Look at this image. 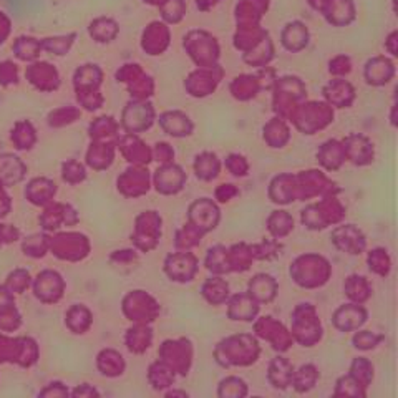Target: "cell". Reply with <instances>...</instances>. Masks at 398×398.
Wrapping results in <instances>:
<instances>
[{
    "label": "cell",
    "mask_w": 398,
    "mask_h": 398,
    "mask_svg": "<svg viewBox=\"0 0 398 398\" xmlns=\"http://www.w3.org/2000/svg\"><path fill=\"white\" fill-rule=\"evenodd\" d=\"M260 354L259 342L253 336L241 333L221 340L214 350V359L223 367H246L254 364Z\"/></svg>",
    "instance_id": "obj_1"
},
{
    "label": "cell",
    "mask_w": 398,
    "mask_h": 398,
    "mask_svg": "<svg viewBox=\"0 0 398 398\" xmlns=\"http://www.w3.org/2000/svg\"><path fill=\"white\" fill-rule=\"evenodd\" d=\"M291 276L297 286L314 289V287L324 286L329 281L331 264L326 258L317 254L299 256L294 260V264H291Z\"/></svg>",
    "instance_id": "obj_2"
},
{
    "label": "cell",
    "mask_w": 398,
    "mask_h": 398,
    "mask_svg": "<svg viewBox=\"0 0 398 398\" xmlns=\"http://www.w3.org/2000/svg\"><path fill=\"white\" fill-rule=\"evenodd\" d=\"M291 336L304 347H314L322 338V326L312 304H299L292 315Z\"/></svg>",
    "instance_id": "obj_3"
},
{
    "label": "cell",
    "mask_w": 398,
    "mask_h": 398,
    "mask_svg": "<svg viewBox=\"0 0 398 398\" xmlns=\"http://www.w3.org/2000/svg\"><path fill=\"white\" fill-rule=\"evenodd\" d=\"M336 211H344V208H342V204L336 199V196H327V198L320 201L319 204L309 206L307 209L302 211V223H304V226H307L309 230H326L331 224H336L344 218L340 216V214H333Z\"/></svg>",
    "instance_id": "obj_4"
},
{
    "label": "cell",
    "mask_w": 398,
    "mask_h": 398,
    "mask_svg": "<svg viewBox=\"0 0 398 398\" xmlns=\"http://www.w3.org/2000/svg\"><path fill=\"white\" fill-rule=\"evenodd\" d=\"M161 362L168 365L180 375H187L193 360V347L187 338H180V340H166L159 350Z\"/></svg>",
    "instance_id": "obj_5"
},
{
    "label": "cell",
    "mask_w": 398,
    "mask_h": 398,
    "mask_svg": "<svg viewBox=\"0 0 398 398\" xmlns=\"http://www.w3.org/2000/svg\"><path fill=\"white\" fill-rule=\"evenodd\" d=\"M254 331L259 337L265 338L267 342H271L272 349L277 352H286L289 350V347L294 338L287 331L286 327L282 326L281 322L274 320L271 315H265V317H260L258 322L254 324Z\"/></svg>",
    "instance_id": "obj_6"
},
{
    "label": "cell",
    "mask_w": 398,
    "mask_h": 398,
    "mask_svg": "<svg viewBox=\"0 0 398 398\" xmlns=\"http://www.w3.org/2000/svg\"><path fill=\"white\" fill-rule=\"evenodd\" d=\"M196 269H198V259L190 251L169 254L164 260V272L171 281L176 282H190L193 281Z\"/></svg>",
    "instance_id": "obj_7"
},
{
    "label": "cell",
    "mask_w": 398,
    "mask_h": 398,
    "mask_svg": "<svg viewBox=\"0 0 398 398\" xmlns=\"http://www.w3.org/2000/svg\"><path fill=\"white\" fill-rule=\"evenodd\" d=\"M219 218H221V214H219L218 206L208 198L194 201V203L190 206V211H187L190 224H193L196 230H199L203 234L216 230Z\"/></svg>",
    "instance_id": "obj_8"
},
{
    "label": "cell",
    "mask_w": 398,
    "mask_h": 398,
    "mask_svg": "<svg viewBox=\"0 0 398 398\" xmlns=\"http://www.w3.org/2000/svg\"><path fill=\"white\" fill-rule=\"evenodd\" d=\"M331 239L338 251L354 256L362 253L365 246H367L364 232L359 227H355L354 224H345V226L336 227Z\"/></svg>",
    "instance_id": "obj_9"
},
{
    "label": "cell",
    "mask_w": 398,
    "mask_h": 398,
    "mask_svg": "<svg viewBox=\"0 0 398 398\" xmlns=\"http://www.w3.org/2000/svg\"><path fill=\"white\" fill-rule=\"evenodd\" d=\"M367 309L362 307V304H344L338 307L333 314V326L340 332H352L359 331L360 327L367 322Z\"/></svg>",
    "instance_id": "obj_10"
},
{
    "label": "cell",
    "mask_w": 398,
    "mask_h": 398,
    "mask_svg": "<svg viewBox=\"0 0 398 398\" xmlns=\"http://www.w3.org/2000/svg\"><path fill=\"white\" fill-rule=\"evenodd\" d=\"M186 175L183 169L176 164H163L154 175V185H157V191L161 194H176L183 190L185 185Z\"/></svg>",
    "instance_id": "obj_11"
},
{
    "label": "cell",
    "mask_w": 398,
    "mask_h": 398,
    "mask_svg": "<svg viewBox=\"0 0 398 398\" xmlns=\"http://www.w3.org/2000/svg\"><path fill=\"white\" fill-rule=\"evenodd\" d=\"M258 314H259V304L248 294V292H244V294H236L230 299L227 315H230L231 320L253 322Z\"/></svg>",
    "instance_id": "obj_12"
},
{
    "label": "cell",
    "mask_w": 398,
    "mask_h": 398,
    "mask_svg": "<svg viewBox=\"0 0 398 398\" xmlns=\"http://www.w3.org/2000/svg\"><path fill=\"white\" fill-rule=\"evenodd\" d=\"M248 294L258 302V304H267L274 300L277 294V282L276 279L269 274H258L249 281Z\"/></svg>",
    "instance_id": "obj_13"
},
{
    "label": "cell",
    "mask_w": 398,
    "mask_h": 398,
    "mask_svg": "<svg viewBox=\"0 0 398 398\" xmlns=\"http://www.w3.org/2000/svg\"><path fill=\"white\" fill-rule=\"evenodd\" d=\"M345 158L349 157L352 163L355 164H369L373 159V146L364 136H350L344 141Z\"/></svg>",
    "instance_id": "obj_14"
},
{
    "label": "cell",
    "mask_w": 398,
    "mask_h": 398,
    "mask_svg": "<svg viewBox=\"0 0 398 398\" xmlns=\"http://www.w3.org/2000/svg\"><path fill=\"white\" fill-rule=\"evenodd\" d=\"M141 224L138 221V232L145 237V251H151L157 248L159 237H161V218L158 216L157 211H146L140 216Z\"/></svg>",
    "instance_id": "obj_15"
},
{
    "label": "cell",
    "mask_w": 398,
    "mask_h": 398,
    "mask_svg": "<svg viewBox=\"0 0 398 398\" xmlns=\"http://www.w3.org/2000/svg\"><path fill=\"white\" fill-rule=\"evenodd\" d=\"M292 375H294V365H292L286 357H276L271 365H269L267 380L271 382L274 388L286 390L287 387H291Z\"/></svg>",
    "instance_id": "obj_16"
},
{
    "label": "cell",
    "mask_w": 398,
    "mask_h": 398,
    "mask_svg": "<svg viewBox=\"0 0 398 398\" xmlns=\"http://www.w3.org/2000/svg\"><path fill=\"white\" fill-rule=\"evenodd\" d=\"M395 73V68H393L392 62H388L387 58H373L367 63V68H365V79H367V84L380 86L385 85L387 81H390V79Z\"/></svg>",
    "instance_id": "obj_17"
},
{
    "label": "cell",
    "mask_w": 398,
    "mask_h": 398,
    "mask_svg": "<svg viewBox=\"0 0 398 398\" xmlns=\"http://www.w3.org/2000/svg\"><path fill=\"white\" fill-rule=\"evenodd\" d=\"M159 123H161L163 130L166 131L168 135L176 136V138L191 135V131H193V123H191L190 118L180 112L164 113V115L159 118Z\"/></svg>",
    "instance_id": "obj_18"
},
{
    "label": "cell",
    "mask_w": 398,
    "mask_h": 398,
    "mask_svg": "<svg viewBox=\"0 0 398 398\" xmlns=\"http://www.w3.org/2000/svg\"><path fill=\"white\" fill-rule=\"evenodd\" d=\"M324 95L329 102L337 105L338 108H347L354 102V88L345 80H333L324 88Z\"/></svg>",
    "instance_id": "obj_19"
},
{
    "label": "cell",
    "mask_w": 398,
    "mask_h": 398,
    "mask_svg": "<svg viewBox=\"0 0 398 398\" xmlns=\"http://www.w3.org/2000/svg\"><path fill=\"white\" fill-rule=\"evenodd\" d=\"M322 8V12H326L327 20L331 24L347 25L350 22L347 15L354 20V6H352L350 0H326Z\"/></svg>",
    "instance_id": "obj_20"
},
{
    "label": "cell",
    "mask_w": 398,
    "mask_h": 398,
    "mask_svg": "<svg viewBox=\"0 0 398 398\" xmlns=\"http://www.w3.org/2000/svg\"><path fill=\"white\" fill-rule=\"evenodd\" d=\"M206 269L211 271L216 276H223V274L232 272L231 271V260H230V249L224 246H214L208 251V256L204 259Z\"/></svg>",
    "instance_id": "obj_21"
},
{
    "label": "cell",
    "mask_w": 398,
    "mask_h": 398,
    "mask_svg": "<svg viewBox=\"0 0 398 398\" xmlns=\"http://www.w3.org/2000/svg\"><path fill=\"white\" fill-rule=\"evenodd\" d=\"M204 299L213 305H219L230 299V284L221 276H214L203 284Z\"/></svg>",
    "instance_id": "obj_22"
},
{
    "label": "cell",
    "mask_w": 398,
    "mask_h": 398,
    "mask_svg": "<svg viewBox=\"0 0 398 398\" xmlns=\"http://www.w3.org/2000/svg\"><path fill=\"white\" fill-rule=\"evenodd\" d=\"M159 40H168L169 39V32L166 29V25L159 24V22H154V24L150 25V29L145 32V39H143V48L150 55H159L166 48V45H163Z\"/></svg>",
    "instance_id": "obj_23"
},
{
    "label": "cell",
    "mask_w": 398,
    "mask_h": 398,
    "mask_svg": "<svg viewBox=\"0 0 398 398\" xmlns=\"http://www.w3.org/2000/svg\"><path fill=\"white\" fill-rule=\"evenodd\" d=\"M282 44L286 45L287 50L297 52V50L304 48L309 44V32L300 22H292L287 25V29L282 32Z\"/></svg>",
    "instance_id": "obj_24"
},
{
    "label": "cell",
    "mask_w": 398,
    "mask_h": 398,
    "mask_svg": "<svg viewBox=\"0 0 398 398\" xmlns=\"http://www.w3.org/2000/svg\"><path fill=\"white\" fill-rule=\"evenodd\" d=\"M317 378H319V372H317V369H315V365L312 364L302 365L299 370H294L291 385L296 388V392L307 393L315 387Z\"/></svg>",
    "instance_id": "obj_25"
},
{
    "label": "cell",
    "mask_w": 398,
    "mask_h": 398,
    "mask_svg": "<svg viewBox=\"0 0 398 398\" xmlns=\"http://www.w3.org/2000/svg\"><path fill=\"white\" fill-rule=\"evenodd\" d=\"M148 378L154 390H163V388L171 387V383L176 378V372L173 369H169L161 360H158V362H154L150 367Z\"/></svg>",
    "instance_id": "obj_26"
},
{
    "label": "cell",
    "mask_w": 398,
    "mask_h": 398,
    "mask_svg": "<svg viewBox=\"0 0 398 398\" xmlns=\"http://www.w3.org/2000/svg\"><path fill=\"white\" fill-rule=\"evenodd\" d=\"M219 168L221 164L218 161V157L213 153H203L196 157L194 171L196 176L203 181H211L219 175Z\"/></svg>",
    "instance_id": "obj_27"
},
{
    "label": "cell",
    "mask_w": 398,
    "mask_h": 398,
    "mask_svg": "<svg viewBox=\"0 0 398 398\" xmlns=\"http://www.w3.org/2000/svg\"><path fill=\"white\" fill-rule=\"evenodd\" d=\"M344 289L349 299L355 302V304H364L370 297V292H372L369 281L362 276H350L347 279Z\"/></svg>",
    "instance_id": "obj_28"
},
{
    "label": "cell",
    "mask_w": 398,
    "mask_h": 398,
    "mask_svg": "<svg viewBox=\"0 0 398 398\" xmlns=\"http://www.w3.org/2000/svg\"><path fill=\"white\" fill-rule=\"evenodd\" d=\"M267 230L272 234V237L279 239V237L287 236L294 230V219L286 211H274L267 219Z\"/></svg>",
    "instance_id": "obj_29"
},
{
    "label": "cell",
    "mask_w": 398,
    "mask_h": 398,
    "mask_svg": "<svg viewBox=\"0 0 398 398\" xmlns=\"http://www.w3.org/2000/svg\"><path fill=\"white\" fill-rule=\"evenodd\" d=\"M230 260H231V271L242 272V271H248L254 258L253 253H251L249 246L241 242V244L232 246L230 249Z\"/></svg>",
    "instance_id": "obj_30"
},
{
    "label": "cell",
    "mask_w": 398,
    "mask_h": 398,
    "mask_svg": "<svg viewBox=\"0 0 398 398\" xmlns=\"http://www.w3.org/2000/svg\"><path fill=\"white\" fill-rule=\"evenodd\" d=\"M231 90H232V95H234L236 98L239 100H249L258 95V90H259V80L256 79V77H251V75H242V77H237L232 81L231 85Z\"/></svg>",
    "instance_id": "obj_31"
},
{
    "label": "cell",
    "mask_w": 398,
    "mask_h": 398,
    "mask_svg": "<svg viewBox=\"0 0 398 398\" xmlns=\"http://www.w3.org/2000/svg\"><path fill=\"white\" fill-rule=\"evenodd\" d=\"M317 158L326 168H329V161H331V158H333V166L337 169L345 159L344 145H340L338 141H327V143L322 146V150H320V153H317Z\"/></svg>",
    "instance_id": "obj_32"
},
{
    "label": "cell",
    "mask_w": 398,
    "mask_h": 398,
    "mask_svg": "<svg viewBox=\"0 0 398 398\" xmlns=\"http://www.w3.org/2000/svg\"><path fill=\"white\" fill-rule=\"evenodd\" d=\"M349 375L357 383H359V385L367 388L369 383L372 382L373 378V365L370 364L367 359L360 357V359H355L354 362H352Z\"/></svg>",
    "instance_id": "obj_33"
},
{
    "label": "cell",
    "mask_w": 398,
    "mask_h": 398,
    "mask_svg": "<svg viewBox=\"0 0 398 398\" xmlns=\"http://www.w3.org/2000/svg\"><path fill=\"white\" fill-rule=\"evenodd\" d=\"M367 263H369L370 271L378 274V276H388V272H390V269H392L390 256L387 254L385 249H380V248L370 251Z\"/></svg>",
    "instance_id": "obj_34"
},
{
    "label": "cell",
    "mask_w": 398,
    "mask_h": 398,
    "mask_svg": "<svg viewBox=\"0 0 398 398\" xmlns=\"http://www.w3.org/2000/svg\"><path fill=\"white\" fill-rule=\"evenodd\" d=\"M218 395L223 398L246 397L248 395V385H246V382L239 377H227V378H224L221 383H219Z\"/></svg>",
    "instance_id": "obj_35"
},
{
    "label": "cell",
    "mask_w": 398,
    "mask_h": 398,
    "mask_svg": "<svg viewBox=\"0 0 398 398\" xmlns=\"http://www.w3.org/2000/svg\"><path fill=\"white\" fill-rule=\"evenodd\" d=\"M204 234L201 232L199 230H196L193 224H185V227L183 230L178 231V236H176V249H183V251H187L191 249L193 246L199 244L201 237Z\"/></svg>",
    "instance_id": "obj_36"
},
{
    "label": "cell",
    "mask_w": 398,
    "mask_h": 398,
    "mask_svg": "<svg viewBox=\"0 0 398 398\" xmlns=\"http://www.w3.org/2000/svg\"><path fill=\"white\" fill-rule=\"evenodd\" d=\"M131 336H133V340L130 342V350L131 352H145V350H148L150 349V345H151V342H153V331H151L148 324L146 326H143L140 329V331H133L131 329Z\"/></svg>",
    "instance_id": "obj_37"
},
{
    "label": "cell",
    "mask_w": 398,
    "mask_h": 398,
    "mask_svg": "<svg viewBox=\"0 0 398 398\" xmlns=\"http://www.w3.org/2000/svg\"><path fill=\"white\" fill-rule=\"evenodd\" d=\"M336 395H349V397H365V388L362 385H359L350 375H344L337 380L336 387Z\"/></svg>",
    "instance_id": "obj_38"
},
{
    "label": "cell",
    "mask_w": 398,
    "mask_h": 398,
    "mask_svg": "<svg viewBox=\"0 0 398 398\" xmlns=\"http://www.w3.org/2000/svg\"><path fill=\"white\" fill-rule=\"evenodd\" d=\"M382 340H385V337L378 336V333L369 332V331L355 332L354 338H352V342H354V347L359 350H372L378 344H380Z\"/></svg>",
    "instance_id": "obj_39"
},
{
    "label": "cell",
    "mask_w": 398,
    "mask_h": 398,
    "mask_svg": "<svg viewBox=\"0 0 398 398\" xmlns=\"http://www.w3.org/2000/svg\"><path fill=\"white\" fill-rule=\"evenodd\" d=\"M226 166L231 169L234 176H244L249 169V164L246 161V158L239 157V154H231V157L226 159Z\"/></svg>",
    "instance_id": "obj_40"
},
{
    "label": "cell",
    "mask_w": 398,
    "mask_h": 398,
    "mask_svg": "<svg viewBox=\"0 0 398 398\" xmlns=\"http://www.w3.org/2000/svg\"><path fill=\"white\" fill-rule=\"evenodd\" d=\"M237 194V190L234 185H221L216 190V198L221 201V203H227L231 198H234Z\"/></svg>",
    "instance_id": "obj_41"
},
{
    "label": "cell",
    "mask_w": 398,
    "mask_h": 398,
    "mask_svg": "<svg viewBox=\"0 0 398 398\" xmlns=\"http://www.w3.org/2000/svg\"><path fill=\"white\" fill-rule=\"evenodd\" d=\"M157 153H158V161H161L163 164L171 163V159L175 158V151L169 148V145L166 143H158Z\"/></svg>",
    "instance_id": "obj_42"
},
{
    "label": "cell",
    "mask_w": 398,
    "mask_h": 398,
    "mask_svg": "<svg viewBox=\"0 0 398 398\" xmlns=\"http://www.w3.org/2000/svg\"><path fill=\"white\" fill-rule=\"evenodd\" d=\"M340 65H338L336 58L331 62V73H336V75H347L350 72V60L349 57H340Z\"/></svg>",
    "instance_id": "obj_43"
},
{
    "label": "cell",
    "mask_w": 398,
    "mask_h": 398,
    "mask_svg": "<svg viewBox=\"0 0 398 398\" xmlns=\"http://www.w3.org/2000/svg\"><path fill=\"white\" fill-rule=\"evenodd\" d=\"M219 0H196V4H198L199 8H203L204 11V6H206V11H208L209 7H214Z\"/></svg>",
    "instance_id": "obj_44"
},
{
    "label": "cell",
    "mask_w": 398,
    "mask_h": 398,
    "mask_svg": "<svg viewBox=\"0 0 398 398\" xmlns=\"http://www.w3.org/2000/svg\"><path fill=\"white\" fill-rule=\"evenodd\" d=\"M395 39H397V32H393V34L390 35V39H388V42H387V48L390 50L393 57H397V55H398V53H397V48L393 47V44H395Z\"/></svg>",
    "instance_id": "obj_45"
},
{
    "label": "cell",
    "mask_w": 398,
    "mask_h": 398,
    "mask_svg": "<svg viewBox=\"0 0 398 398\" xmlns=\"http://www.w3.org/2000/svg\"><path fill=\"white\" fill-rule=\"evenodd\" d=\"M175 395H181V397H187L186 392H168L166 397H175Z\"/></svg>",
    "instance_id": "obj_46"
}]
</instances>
